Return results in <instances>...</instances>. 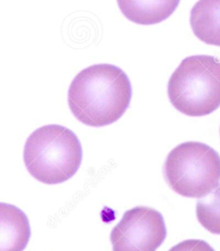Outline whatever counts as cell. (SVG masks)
Segmentation results:
<instances>
[{
  "label": "cell",
  "mask_w": 220,
  "mask_h": 251,
  "mask_svg": "<svg viewBox=\"0 0 220 251\" xmlns=\"http://www.w3.org/2000/svg\"><path fill=\"white\" fill-rule=\"evenodd\" d=\"M167 230L163 215L147 206L126 211L113 228V251H156L163 244Z\"/></svg>",
  "instance_id": "5"
},
{
  "label": "cell",
  "mask_w": 220,
  "mask_h": 251,
  "mask_svg": "<svg viewBox=\"0 0 220 251\" xmlns=\"http://www.w3.org/2000/svg\"><path fill=\"white\" fill-rule=\"evenodd\" d=\"M190 25L201 42L220 47V0H199L190 12Z\"/></svg>",
  "instance_id": "8"
},
{
  "label": "cell",
  "mask_w": 220,
  "mask_h": 251,
  "mask_svg": "<svg viewBox=\"0 0 220 251\" xmlns=\"http://www.w3.org/2000/svg\"><path fill=\"white\" fill-rule=\"evenodd\" d=\"M173 107L191 117H201L220 107V60L210 55L183 59L169 80Z\"/></svg>",
  "instance_id": "3"
},
{
  "label": "cell",
  "mask_w": 220,
  "mask_h": 251,
  "mask_svg": "<svg viewBox=\"0 0 220 251\" xmlns=\"http://www.w3.org/2000/svg\"><path fill=\"white\" fill-rule=\"evenodd\" d=\"M181 0H117L125 18L134 24L153 25L165 21L178 7Z\"/></svg>",
  "instance_id": "7"
},
{
  "label": "cell",
  "mask_w": 220,
  "mask_h": 251,
  "mask_svg": "<svg viewBox=\"0 0 220 251\" xmlns=\"http://www.w3.org/2000/svg\"><path fill=\"white\" fill-rule=\"evenodd\" d=\"M24 160L28 173L45 184H60L77 173L83 149L77 135L66 126L39 127L25 142Z\"/></svg>",
  "instance_id": "2"
},
{
  "label": "cell",
  "mask_w": 220,
  "mask_h": 251,
  "mask_svg": "<svg viewBox=\"0 0 220 251\" xmlns=\"http://www.w3.org/2000/svg\"><path fill=\"white\" fill-rule=\"evenodd\" d=\"M132 95L129 77L122 69L111 64H98L74 77L68 91V104L77 121L101 127L122 117Z\"/></svg>",
  "instance_id": "1"
},
{
  "label": "cell",
  "mask_w": 220,
  "mask_h": 251,
  "mask_svg": "<svg viewBox=\"0 0 220 251\" xmlns=\"http://www.w3.org/2000/svg\"><path fill=\"white\" fill-rule=\"evenodd\" d=\"M30 237L27 215L18 206L0 202V251H24Z\"/></svg>",
  "instance_id": "6"
},
{
  "label": "cell",
  "mask_w": 220,
  "mask_h": 251,
  "mask_svg": "<svg viewBox=\"0 0 220 251\" xmlns=\"http://www.w3.org/2000/svg\"><path fill=\"white\" fill-rule=\"evenodd\" d=\"M196 216L206 230L220 235V184L196 205Z\"/></svg>",
  "instance_id": "9"
},
{
  "label": "cell",
  "mask_w": 220,
  "mask_h": 251,
  "mask_svg": "<svg viewBox=\"0 0 220 251\" xmlns=\"http://www.w3.org/2000/svg\"><path fill=\"white\" fill-rule=\"evenodd\" d=\"M168 251H215L206 241L189 239L182 241Z\"/></svg>",
  "instance_id": "10"
},
{
  "label": "cell",
  "mask_w": 220,
  "mask_h": 251,
  "mask_svg": "<svg viewBox=\"0 0 220 251\" xmlns=\"http://www.w3.org/2000/svg\"><path fill=\"white\" fill-rule=\"evenodd\" d=\"M164 176L176 194L202 198L220 185V155L201 142L180 144L166 157Z\"/></svg>",
  "instance_id": "4"
}]
</instances>
